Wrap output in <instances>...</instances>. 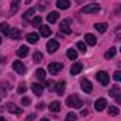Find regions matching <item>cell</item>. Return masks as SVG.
<instances>
[{
	"instance_id": "10",
	"label": "cell",
	"mask_w": 121,
	"mask_h": 121,
	"mask_svg": "<svg viewBox=\"0 0 121 121\" xmlns=\"http://www.w3.org/2000/svg\"><path fill=\"white\" fill-rule=\"evenodd\" d=\"M106 106H107V100H106V99H99V100L94 103V108H96L97 111L104 110V108H106Z\"/></svg>"
},
{
	"instance_id": "23",
	"label": "cell",
	"mask_w": 121,
	"mask_h": 121,
	"mask_svg": "<svg viewBox=\"0 0 121 121\" xmlns=\"http://www.w3.org/2000/svg\"><path fill=\"white\" fill-rule=\"evenodd\" d=\"M18 7H20V0H14V1L11 3V7H10V13H11V14L17 13Z\"/></svg>"
},
{
	"instance_id": "22",
	"label": "cell",
	"mask_w": 121,
	"mask_h": 121,
	"mask_svg": "<svg viewBox=\"0 0 121 121\" xmlns=\"http://www.w3.org/2000/svg\"><path fill=\"white\" fill-rule=\"evenodd\" d=\"M116 54H117V48H114V47H113V48H110V49L104 54V58H106V59H111Z\"/></svg>"
},
{
	"instance_id": "13",
	"label": "cell",
	"mask_w": 121,
	"mask_h": 121,
	"mask_svg": "<svg viewBox=\"0 0 121 121\" xmlns=\"http://www.w3.org/2000/svg\"><path fill=\"white\" fill-rule=\"evenodd\" d=\"M58 18H59V13H58V11H52V13H49V14H48V17H47L48 23H51V24L56 23V21H58Z\"/></svg>"
},
{
	"instance_id": "26",
	"label": "cell",
	"mask_w": 121,
	"mask_h": 121,
	"mask_svg": "<svg viewBox=\"0 0 121 121\" xmlns=\"http://www.w3.org/2000/svg\"><path fill=\"white\" fill-rule=\"evenodd\" d=\"M66 55H68V58H69L70 60H75L76 58H78V52H76L75 49H72V48H70V49H68Z\"/></svg>"
},
{
	"instance_id": "11",
	"label": "cell",
	"mask_w": 121,
	"mask_h": 121,
	"mask_svg": "<svg viewBox=\"0 0 121 121\" xmlns=\"http://www.w3.org/2000/svg\"><path fill=\"white\" fill-rule=\"evenodd\" d=\"M31 90H32L34 94L41 96L42 91H44V87H42V85H39V83H32V85H31Z\"/></svg>"
},
{
	"instance_id": "8",
	"label": "cell",
	"mask_w": 121,
	"mask_h": 121,
	"mask_svg": "<svg viewBox=\"0 0 121 121\" xmlns=\"http://www.w3.org/2000/svg\"><path fill=\"white\" fill-rule=\"evenodd\" d=\"M59 31L63 32V34H66V35L72 32V28H70V26H69V20H62V21H60Z\"/></svg>"
},
{
	"instance_id": "9",
	"label": "cell",
	"mask_w": 121,
	"mask_h": 121,
	"mask_svg": "<svg viewBox=\"0 0 121 121\" xmlns=\"http://www.w3.org/2000/svg\"><path fill=\"white\" fill-rule=\"evenodd\" d=\"M58 48H59V42H58V41H55V39H49V41L47 42V49H48V52L54 54Z\"/></svg>"
},
{
	"instance_id": "17",
	"label": "cell",
	"mask_w": 121,
	"mask_h": 121,
	"mask_svg": "<svg viewBox=\"0 0 121 121\" xmlns=\"http://www.w3.org/2000/svg\"><path fill=\"white\" fill-rule=\"evenodd\" d=\"M85 41H86V44H89V45H91V47H94L96 42H97L96 37L91 35V34H86V35H85Z\"/></svg>"
},
{
	"instance_id": "38",
	"label": "cell",
	"mask_w": 121,
	"mask_h": 121,
	"mask_svg": "<svg viewBox=\"0 0 121 121\" xmlns=\"http://www.w3.org/2000/svg\"><path fill=\"white\" fill-rule=\"evenodd\" d=\"M117 93H118V87H117V86H116V87H114V89H111V90H110V93H108V94H110V96H111V97H114V96H116V94H117Z\"/></svg>"
},
{
	"instance_id": "4",
	"label": "cell",
	"mask_w": 121,
	"mask_h": 121,
	"mask_svg": "<svg viewBox=\"0 0 121 121\" xmlns=\"http://www.w3.org/2000/svg\"><path fill=\"white\" fill-rule=\"evenodd\" d=\"M6 110L10 111L11 114H17V116H20V114L23 113V110H21L20 107H17L14 103H7V104H6Z\"/></svg>"
},
{
	"instance_id": "43",
	"label": "cell",
	"mask_w": 121,
	"mask_h": 121,
	"mask_svg": "<svg viewBox=\"0 0 121 121\" xmlns=\"http://www.w3.org/2000/svg\"><path fill=\"white\" fill-rule=\"evenodd\" d=\"M31 1H32V0H26V3H27V4H30Z\"/></svg>"
},
{
	"instance_id": "28",
	"label": "cell",
	"mask_w": 121,
	"mask_h": 121,
	"mask_svg": "<svg viewBox=\"0 0 121 121\" xmlns=\"http://www.w3.org/2000/svg\"><path fill=\"white\" fill-rule=\"evenodd\" d=\"M76 47H78V49H79L82 54H85V52L87 51V47H86V44H85V42H82V41H79V42L76 44Z\"/></svg>"
},
{
	"instance_id": "24",
	"label": "cell",
	"mask_w": 121,
	"mask_h": 121,
	"mask_svg": "<svg viewBox=\"0 0 121 121\" xmlns=\"http://www.w3.org/2000/svg\"><path fill=\"white\" fill-rule=\"evenodd\" d=\"M11 39H20V37H21V31L20 30H13L10 31V35H9Z\"/></svg>"
},
{
	"instance_id": "36",
	"label": "cell",
	"mask_w": 121,
	"mask_h": 121,
	"mask_svg": "<svg viewBox=\"0 0 121 121\" xmlns=\"http://www.w3.org/2000/svg\"><path fill=\"white\" fill-rule=\"evenodd\" d=\"M45 86H47L49 90H52V89H54V80H48V82H45Z\"/></svg>"
},
{
	"instance_id": "12",
	"label": "cell",
	"mask_w": 121,
	"mask_h": 121,
	"mask_svg": "<svg viewBox=\"0 0 121 121\" xmlns=\"http://www.w3.org/2000/svg\"><path fill=\"white\" fill-rule=\"evenodd\" d=\"M82 69H83V65H82L80 62L73 63V65H72V68H70V75H78V73H80V72H82Z\"/></svg>"
},
{
	"instance_id": "14",
	"label": "cell",
	"mask_w": 121,
	"mask_h": 121,
	"mask_svg": "<svg viewBox=\"0 0 121 121\" xmlns=\"http://www.w3.org/2000/svg\"><path fill=\"white\" fill-rule=\"evenodd\" d=\"M28 47L27 45H21L20 48H18V51H17V55L20 56V58H24V56H27L28 55Z\"/></svg>"
},
{
	"instance_id": "33",
	"label": "cell",
	"mask_w": 121,
	"mask_h": 121,
	"mask_svg": "<svg viewBox=\"0 0 121 121\" xmlns=\"http://www.w3.org/2000/svg\"><path fill=\"white\" fill-rule=\"evenodd\" d=\"M76 114H73V113H69L68 116H66V118H65V121H76Z\"/></svg>"
},
{
	"instance_id": "16",
	"label": "cell",
	"mask_w": 121,
	"mask_h": 121,
	"mask_svg": "<svg viewBox=\"0 0 121 121\" xmlns=\"http://www.w3.org/2000/svg\"><path fill=\"white\" fill-rule=\"evenodd\" d=\"M39 34L42 37H49L52 34V31H51V28L48 26H39Z\"/></svg>"
},
{
	"instance_id": "19",
	"label": "cell",
	"mask_w": 121,
	"mask_h": 121,
	"mask_svg": "<svg viewBox=\"0 0 121 121\" xmlns=\"http://www.w3.org/2000/svg\"><path fill=\"white\" fill-rule=\"evenodd\" d=\"M49 110H51V111H54V113L60 111V103H59V101H52V103L49 104Z\"/></svg>"
},
{
	"instance_id": "29",
	"label": "cell",
	"mask_w": 121,
	"mask_h": 121,
	"mask_svg": "<svg viewBox=\"0 0 121 121\" xmlns=\"http://www.w3.org/2000/svg\"><path fill=\"white\" fill-rule=\"evenodd\" d=\"M35 72H37L35 75H37V78H38V79H41V80H44V79H45V75H47V72H45L44 69H37Z\"/></svg>"
},
{
	"instance_id": "39",
	"label": "cell",
	"mask_w": 121,
	"mask_h": 121,
	"mask_svg": "<svg viewBox=\"0 0 121 121\" xmlns=\"http://www.w3.org/2000/svg\"><path fill=\"white\" fill-rule=\"evenodd\" d=\"M114 99H116L117 104H121V93H118V94H116V96H114Z\"/></svg>"
},
{
	"instance_id": "18",
	"label": "cell",
	"mask_w": 121,
	"mask_h": 121,
	"mask_svg": "<svg viewBox=\"0 0 121 121\" xmlns=\"http://www.w3.org/2000/svg\"><path fill=\"white\" fill-rule=\"evenodd\" d=\"M38 39H39L38 34H35V32H30V34H27V41H28L30 44H35V42H38Z\"/></svg>"
},
{
	"instance_id": "34",
	"label": "cell",
	"mask_w": 121,
	"mask_h": 121,
	"mask_svg": "<svg viewBox=\"0 0 121 121\" xmlns=\"http://www.w3.org/2000/svg\"><path fill=\"white\" fill-rule=\"evenodd\" d=\"M113 79H114L116 82H121V72H120V70L114 72V75H113Z\"/></svg>"
},
{
	"instance_id": "32",
	"label": "cell",
	"mask_w": 121,
	"mask_h": 121,
	"mask_svg": "<svg viewBox=\"0 0 121 121\" xmlns=\"http://www.w3.org/2000/svg\"><path fill=\"white\" fill-rule=\"evenodd\" d=\"M41 60H42V54L37 51V52L34 54V62H41Z\"/></svg>"
},
{
	"instance_id": "21",
	"label": "cell",
	"mask_w": 121,
	"mask_h": 121,
	"mask_svg": "<svg viewBox=\"0 0 121 121\" xmlns=\"http://www.w3.org/2000/svg\"><path fill=\"white\" fill-rule=\"evenodd\" d=\"M0 32L4 34V35H10V27L7 23H1L0 24Z\"/></svg>"
},
{
	"instance_id": "37",
	"label": "cell",
	"mask_w": 121,
	"mask_h": 121,
	"mask_svg": "<svg viewBox=\"0 0 121 121\" xmlns=\"http://www.w3.org/2000/svg\"><path fill=\"white\" fill-rule=\"evenodd\" d=\"M30 103H31V100L28 99V97H23V99H21V104H24V106H28Z\"/></svg>"
},
{
	"instance_id": "44",
	"label": "cell",
	"mask_w": 121,
	"mask_h": 121,
	"mask_svg": "<svg viewBox=\"0 0 121 121\" xmlns=\"http://www.w3.org/2000/svg\"><path fill=\"white\" fill-rule=\"evenodd\" d=\"M0 121H6L4 120V117H0Z\"/></svg>"
},
{
	"instance_id": "3",
	"label": "cell",
	"mask_w": 121,
	"mask_h": 121,
	"mask_svg": "<svg viewBox=\"0 0 121 121\" xmlns=\"http://www.w3.org/2000/svg\"><path fill=\"white\" fill-rule=\"evenodd\" d=\"M13 69H14L18 75H24V73H26V66L23 65L21 60H14V62H13Z\"/></svg>"
},
{
	"instance_id": "20",
	"label": "cell",
	"mask_w": 121,
	"mask_h": 121,
	"mask_svg": "<svg viewBox=\"0 0 121 121\" xmlns=\"http://www.w3.org/2000/svg\"><path fill=\"white\" fill-rule=\"evenodd\" d=\"M94 28L99 31V32H106L107 31V24L106 23H96L94 24Z\"/></svg>"
},
{
	"instance_id": "35",
	"label": "cell",
	"mask_w": 121,
	"mask_h": 121,
	"mask_svg": "<svg viewBox=\"0 0 121 121\" xmlns=\"http://www.w3.org/2000/svg\"><path fill=\"white\" fill-rule=\"evenodd\" d=\"M34 13H35V10H34V9H30V10H27V11L24 13V18H28V17H31Z\"/></svg>"
},
{
	"instance_id": "48",
	"label": "cell",
	"mask_w": 121,
	"mask_h": 121,
	"mask_svg": "<svg viewBox=\"0 0 121 121\" xmlns=\"http://www.w3.org/2000/svg\"><path fill=\"white\" fill-rule=\"evenodd\" d=\"M120 51H121V48H120Z\"/></svg>"
},
{
	"instance_id": "27",
	"label": "cell",
	"mask_w": 121,
	"mask_h": 121,
	"mask_svg": "<svg viewBox=\"0 0 121 121\" xmlns=\"http://www.w3.org/2000/svg\"><path fill=\"white\" fill-rule=\"evenodd\" d=\"M55 91L58 93V94H63V91H65V82H59L58 85H56V87H55Z\"/></svg>"
},
{
	"instance_id": "6",
	"label": "cell",
	"mask_w": 121,
	"mask_h": 121,
	"mask_svg": "<svg viewBox=\"0 0 121 121\" xmlns=\"http://www.w3.org/2000/svg\"><path fill=\"white\" fill-rule=\"evenodd\" d=\"M80 87L85 93H91V90H93V85L90 83L89 79H82L80 80Z\"/></svg>"
},
{
	"instance_id": "42",
	"label": "cell",
	"mask_w": 121,
	"mask_h": 121,
	"mask_svg": "<svg viewBox=\"0 0 121 121\" xmlns=\"http://www.w3.org/2000/svg\"><path fill=\"white\" fill-rule=\"evenodd\" d=\"M80 114H82V117H83V116H87V110H82Z\"/></svg>"
},
{
	"instance_id": "41",
	"label": "cell",
	"mask_w": 121,
	"mask_h": 121,
	"mask_svg": "<svg viewBox=\"0 0 121 121\" xmlns=\"http://www.w3.org/2000/svg\"><path fill=\"white\" fill-rule=\"evenodd\" d=\"M34 118H35V116H34V114H31L30 117L27 118V121H32V120H34Z\"/></svg>"
},
{
	"instance_id": "31",
	"label": "cell",
	"mask_w": 121,
	"mask_h": 121,
	"mask_svg": "<svg viewBox=\"0 0 121 121\" xmlns=\"http://www.w3.org/2000/svg\"><path fill=\"white\" fill-rule=\"evenodd\" d=\"M41 21H42V18H41L39 16H37V17L32 20V26H34V27H37V26H41Z\"/></svg>"
},
{
	"instance_id": "2",
	"label": "cell",
	"mask_w": 121,
	"mask_h": 121,
	"mask_svg": "<svg viewBox=\"0 0 121 121\" xmlns=\"http://www.w3.org/2000/svg\"><path fill=\"white\" fill-rule=\"evenodd\" d=\"M62 68H63V65L59 63V62H52V63L48 65V70H49V73H52V75L59 73L60 70H62Z\"/></svg>"
},
{
	"instance_id": "25",
	"label": "cell",
	"mask_w": 121,
	"mask_h": 121,
	"mask_svg": "<svg viewBox=\"0 0 121 121\" xmlns=\"http://www.w3.org/2000/svg\"><path fill=\"white\" fill-rule=\"evenodd\" d=\"M118 113H120V110H118L117 106H110V107H108V114H110V116L116 117V116H118Z\"/></svg>"
},
{
	"instance_id": "5",
	"label": "cell",
	"mask_w": 121,
	"mask_h": 121,
	"mask_svg": "<svg viewBox=\"0 0 121 121\" xmlns=\"http://www.w3.org/2000/svg\"><path fill=\"white\" fill-rule=\"evenodd\" d=\"M100 10V6L99 4H87L82 9V13L85 14H90V13H97Z\"/></svg>"
},
{
	"instance_id": "40",
	"label": "cell",
	"mask_w": 121,
	"mask_h": 121,
	"mask_svg": "<svg viewBox=\"0 0 121 121\" xmlns=\"http://www.w3.org/2000/svg\"><path fill=\"white\" fill-rule=\"evenodd\" d=\"M37 108H39V110H44V108H45V104H44V103H39V106H37Z\"/></svg>"
},
{
	"instance_id": "30",
	"label": "cell",
	"mask_w": 121,
	"mask_h": 121,
	"mask_svg": "<svg viewBox=\"0 0 121 121\" xmlns=\"http://www.w3.org/2000/svg\"><path fill=\"white\" fill-rule=\"evenodd\" d=\"M26 90H27V85H26L24 82H21L20 86H18V89H17V93H18V94H23Z\"/></svg>"
},
{
	"instance_id": "47",
	"label": "cell",
	"mask_w": 121,
	"mask_h": 121,
	"mask_svg": "<svg viewBox=\"0 0 121 121\" xmlns=\"http://www.w3.org/2000/svg\"><path fill=\"white\" fill-rule=\"evenodd\" d=\"M0 44H1V37H0Z\"/></svg>"
},
{
	"instance_id": "7",
	"label": "cell",
	"mask_w": 121,
	"mask_h": 121,
	"mask_svg": "<svg viewBox=\"0 0 121 121\" xmlns=\"http://www.w3.org/2000/svg\"><path fill=\"white\" fill-rule=\"evenodd\" d=\"M96 79H97L101 85H107V83L110 82V76L107 75V72H99V73L96 75Z\"/></svg>"
},
{
	"instance_id": "46",
	"label": "cell",
	"mask_w": 121,
	"mask_h": 121,
	"mask_svg": "<svg viewBox=\"0 0 121 121\" xmlns=\"http://www.w3.org/2000/svg\"><path fill=\"white\" fill-rule=\"evenodd\" d=\"M0 63H1V55H0Z\"/></svg>"
},
{
	"instance_id": "45",
	"label": "cell",
	"mask_w": 121,
	"mask_h": 121,
	"mask_svg": "<svg viewBox=\"0 0 121 121\" xmlns=\"http://www.w3.org/2000/svg\"><path fill=\"white\" fill-rule=\"evenodd\" d=\"M41 121H49V120H48V118H42Z\"/></svg>"
},
{
	"instance_id": "1",
	"label": "cell",
	"mask_w": 121,
	"mask_h": 121,
	"mask_svg": "<svg viewBox=\"0 0 121 121\" xmlns=\"http://www.w3.org/2000/svg\"><path fill=\"white\" fill-rule=\"evenodd\" d=\"M66 106L68 107H73V108H80L83 106V100H80L76 94H72L66 99Z\"/></svg>"
},
{
	"instance_id": "15",
	"label": "cell",
	"mask_w": 121,
	"mask_h": 121,
	"mask_svg": "<svg viewBox=\"0 0 121 121\" xmlns=\"http://www.w3.org/2000/svg\"><path fill=\"white\" fill-rule=\"evenodd\" d=\"M69 6H70L69 0H58L56 1V7L60 10H66V9H69Z\"/></svg>"
}]
</instances>
